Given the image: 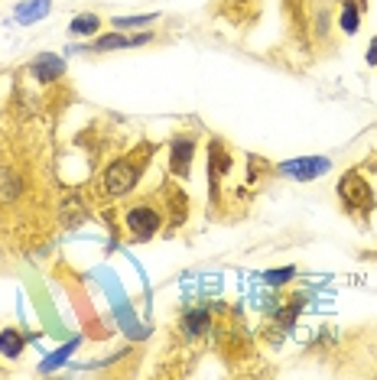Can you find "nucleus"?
Masks as SVG:
<instances>
[{"label": "nucleus", "mask_w": 377, "mask_h": 380, "mask_svg": "<svg viewBox=\"0 0 377 380\" xmlns=\"http://www.w3.org/2000/svg\"><path fill=\"white\" fill-rule=\"evenodd\" d=\"M325 169H329V159H296V163H287L283 172H289L296 179H313L319 172H325Z\"/></svg>", "instance_id": "423d86ee"}, {"label": "nucleus", "mask_w": 377, "mask_h": 380, "mask_svg": "<svg viewBox=\"0 0 377 380\" xmlns=\"http://www.w3.org/2000/svg\"><path fill=\"white\" fill-rule=\"evenodd\" d=\"M29 72H33L39 81H53V79H59V75L65 72V62L59 59V55H36L33 65H29Z\"/></svg>", "instance_id": "39448f33"}, {"label": "nucleus", "mask_w": 377, "mask_h": 380, "mask_svg": "<svg viewBox=\"0 0 377 380\" xmlns=\"http://www.w3.org/2000/svg\"><path fill=\"white\" fill-rule=\"evenodd\" d=\"M49 10V0H36V4H27V7H20V17H23V23H33V20H39Z\"/></svg>", "instance_id": "9d476101"}, {"label": "nucleus", "mask_w": 377, "mask_h": 380, "mask_svg": "<svg viewBox=\"0 0 377 380\" xmlns=\"http://www.w3.org/2000/svg\"><path fill=\"white\" fill-rule=\"evenodd\" d=\"M150 20H156V17H124V20H117V27H144Z\"/></svg>", "instance_id": "ddd939ff"}, {"label": "nucleus", "mask_w": 377, "mask_h": 380, "mask_svg": "<svg viewBox=\"0 0 377 380\" xmlns=\"http://www.w3.org/2000/svg\"><path fill=\"white\" fill-rule=\"evenodd\" d=\"M101 27V20L95 13H81V17L72 20V33H95Z\"/></svg>", "instance_id": "1a4fd4ad"}, {"label": "nucleus", "mask_w": 377, "mask_h": 380, "mask_svg": "<svg viewBox=\"0 0 377 380\" xmlns=\"http://www.w3.org/2000/svg\"><path fill=\"white\" fill-rule=\"evenodd\" d=\"M293 273H296L293 266H283V270H270V273L263 276V280H267V283H283V280H289Z\"/></svg>", "instance_id": "f8f14e48"}, {"label": "nucleus", "mask_w": 377, "mask_h": 380, "mask_svg": "<svg viewBox=\"0 0 377 380\" xmlns=\"http://www.w3.org/2000/svg\"><path fill=\"white\" fill-rule=\"evenodd\" d=\"M341 27L348 29V33L358 29V10H355V4H345V10H341Z\"/></svg>", "instance_id": "9b49d317"}, {"label": "nucleus", "mask_w": 377, "mask_h": 380, "mask_svg": "<svg viewBox=\"0 0 377 380\" xmlns=\"http://www.w3.org/2000/svg\"><path fill=\"white\" fill-rule=\"evenodd\" d=\"M338 195L351 205V208H371V205H374V192H371V186L358 176V172H348V176L341 179Z\"/></svg>", "instance_id": "7ed1b4c3"}, {"label": "nucleus", "mask_w": 377, "mask_h": 380, "mask_svg": "<svg viewBox=\"0 0 377 380\" xmlns=\"http://www.w3.org/2000/svg\"><path fill=\"white\" fill-rule=\"evenodd\" d=\"M368 62H371V65H377V39H374V46L368 49Z\"/></svg>", "instance_id": "4468645a"}, {"label": "nucleus", "mask_w": 377, "mask_h": 380, "mask_svg": "<svg viewBox=\"0 0 377 380\" xmlns=\"http://www.w3.org/2000/svg\"><path fill=\"white\" fill-rule=\"evenodd\" d=\"M17 195H20V179L13 172L0 169V202H13Z\"/></svg>", "instance_id": "6e6552de"}, {"label": "nucleus", "mask_w": 377, "mask_h": 380, "mask_svg": "<svg viewBox=\"0 0 377 380\" xmlns=\"http://www.w3.org/2000/svg\"><path fill=\"white\" fill-rule=\"evenodd\" d=\"M163 228V215L153 205H137L134 212H127V231L134 240H146Z\"/></svg>", "instance_id": "f03ea898"}, {"label": "nucleus", "mask_w": 377, "mask_h": 380, "mask_svg": "<svg viewBox=\"0 0 377 380\" xmlns=\"http://www.w3.org/2000/svg\"><path fill=\"white\" fill-rule=\"evenodd\" d=\"M0 354H7V358H20L23 354V335H20L17 328L0 332Z\"/></svg>", "instance_id": "0eeeda50"}, {"label": "nucleus", "mask_w": 377, "mask_h": 380, "mask_svg": "<svg viewBox=\"0 0 377 380\" xmlns=\"http://www.w3.org/2000/svg\"><path fill=\"white\" fill-rule=\"evenodd\" d=\"M140 169H144V163H137L134 156H124V159H117V163H111L104 169V192L108 195L130 192L137 186V179H140Z\"/></svg>", "instance_id": "f257e3e1"}, {"label": "nucleus", "mask_w": 377, "mask_h": 380, "mask_svg": "<svg viewBox=\"0 0 377 380\" xmlns=\"http://www.w3.org/2000/svg\"><path fill=\"white\" fill-rule=\"evenodd\" d=\"M192 153H196V143L192 137H179V140L172 143V156H170V169L176 176L186 179L188 169H192Z\"/></svg>", "instance_id": "20e7f679"}]
</instances>
